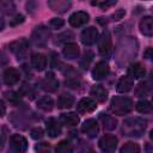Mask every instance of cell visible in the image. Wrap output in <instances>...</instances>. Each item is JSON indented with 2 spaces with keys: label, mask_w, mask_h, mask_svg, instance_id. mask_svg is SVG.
Listing matches in <instances>:
<instances>
[{
  "label": "cell",
  "mask_w": 153,
  "mask_h": 153,
  "mask_svg": "<svg viewBox=\"0 0 153 153\" xmlns=\"http://www.w3.org/2000/svg\"><path fill=\"white\" fill-rule=\"evenodd\" d=\"M146 129V121L140 117H131L123 122L122 130L128 136H141Z\"/></svg>",
  "instance_id": "cell-1"
},
{
  "label": "cell",
  "mask_w": 153,
  "mask_h": 153,
  "mask_svg": "<svg viewBox=\"0 0 153 153\" xmlns=\"http://www.w3.org/2000/svg\"><path fill=\"white\" fill-rule=\"evenodd\" d=\"M131 109H133V102L128 97L118 96V97H114L111 99L110 110L115 115H126V114L130 112Z\"/></svg>",
  "instance_id": "cell-2"
},
{
  "label": "cell",
  "mask_w": 153,
  "mask_h": 153,
  "mask_svg": "<svg viewBox=\"0 0 153 153\" xmlns=\"http://www.w3.org/2000/svg\"><path fill=\"white\" fill-rule=\"evenodd\" d=\"M27 148V141L24 136L14 134L10 139V152L11 153H25Z\"/></svg>",
  "instance_id": "cell-3"
},
{
  "label": "cell",
  "mask_w": 153,
  "mask_h": 153,
  "mask_svg": "<svg viewBox=\"0 0 153 153\" xmlns=\"http://www.w3.org/2000/svg\"><path fill=\"white\" fill-rule=\"evenodd\" d=\"M98 49H99V53L103 56H109L110 55L111 49H112V41H111L110 32L108 30H105L102 33V36L99 37V39H98Z\"/></svg>",
  "instance_id": "cell-4"
},
{
  "label": "cell",
  "mask_w": 153,
  "mask_h": 153,
  "mask_svg": "<svg viewBox=\"0 0 153 153\" xmlns=\"http://www.w3.org/2000/svg\"><path fill=\"white\" fill-rule=\"evenodd\" d=\"M49 36H50L49 29L41 25V26H37V27L33 30L31 38H32V42H33L36 45H44V44L48 42Z\"/></svg>",
  "instance_id": "cell-5"
},
{
  "label": "cell",
  "mask_w": 153,
  "mask_h": 153,
  "mask_svg": "<svg viewBox=\"0 0 153 153\" xmlns=\"http://www.w3.org/2000/svg\"><path fill=\"white\" fill-rule=\"evenodd\" d=\"M117 147V137L114 135H104L99 140V148L105 153H112Z\"/></svg>",
  "instance_id": "cell-6"
},
{
  "label": "cell",
  "mask_w": 153,
  "mask_h": 153,
  "mask_svg": "<svg viewBox=\"0 0 153 153\" xmlns=\"http://www.w3.org/2000/svg\"><path fill=\"white\" fill-rule=\"evenodd\" d=\"M81 42L85 45H92L93 43H96V41L98 39V31L96 27H86L82 32H81Z\"/></svg>",
  "instance_id": "cell-7"
},
{
  "label": "cell",
  "mask_w": 153,
  "mask_h": 153,
  "mask_svg": "<svg viewBox=\"0 0 153 153\" xmlns=\"http://www.w3.org/2000/svg\"><path fill=\"white\" fill-rule=\"evenodd\" d=\"M10 50L16 54L19 57H23L25 54H26V50H27V41L24 39V38H20V39H17L14 42H12L10 44Z\"/></svg>",
  "instance_id": "cell-8"
},
{
  "label": "cell",
  "mask_w": 153,
  "mask_h": 153,
  "mask_svg": "<svg viewBox=\"0 0 153 153\" xmlns=\"http://www.w3.org/2000/svg\"><path fill=\"white\" fill-rule=\"evenodd\" d=\"M90 19V16L86 13V12H82V11H79V12H74L71 17H69V24L73 26V27H80L82 25H85Z\"/></svg>",
  "instance_id": "cell-9"
},
{
  "label": "cell",
  "mask_w": 153,
  "mask_h": 153,
  "mask_svg": "<svg viewBox=\"0 0 153 153\" xmlns=\"http://www.w3.org/2000/svg\"><path fill=\"white\" fill-rule=\"evenodd\" d=\"M109 73V65L105 61H99L96 63L94 68L92 69V78L94 80L104 79Z\"/></svg>",
  "instance_id": "cell-10"
},
{
  "label": "cell",
  "mask_w": 153,
  "mask_h": 153,
  "mask_svg": "<svg viewBox=\"0 0 153 153\" xmlns=\"http://www.w3.org/2000/svg\"><path fill=\"white\" fill-rule=\"evenodd\" d=\"M42 88L48 92H55L59 88V81L53 73H48L42 80Z\"/></svg>",
  "instance_id": "cell-11"
},
{
  "label": "cell",
  "mask_w": 153,
  "mask_h": 153,
  "mask_svg": "<svg viewBox=\"0 0 153 153\" xmlns=\"http://www.w3.org/2000/svg\"><path fill=\"white\" fill-rule=\"evenodd\" d=\"M45 127H47V131H48V135L50 137H56L61 134V124L59 123V121L56 118H48L47 122H45Z\"/></svg>",
  "instance_id": "cell-12"
},
{
  "label": "cell",
  "mask_w": 153,
  "mask_h": 153,
  "mask_svg": "<svg viewBox=\"0 0 153 153\" xmlns=\"http://www.w3.org/2000/svg\"><path fill=\"white\" fill-rule=\"evenodd\" d=\"M81 131L85 133L87 136L90 137H94L98 133V124H97V121L93 120V118H90V120H86L81 127Z\"/></svg>",
  "instance_id": "cell-13"
},
{
  "label": "cell",
  "mask_w": 153,
  "mask_h": 153,
  "mask_svg": "<svg viewBox=\"0 0 153 153\" xmlns=\"http://www.w3.org/2000/svg\"><path fill=\"white\" fill-rule=\"evenodd\" d=\"M139 27H140V31L142 35L148 36V37L153 36V18L149 16L143 17L140 22Z\"/></svg>",
  "instance_id": "cell-14"
},
{
  "label": "cell",
  "mask_w": 153,
  "mask_h": 153,
  "mask_svg": "<svg viewBox=\"0 0 153 153\" xmlns=\"http://www.w3.org/2000/svg\"><path fill=\"white\" fill-rule=\"evenodd\" d=\"M96 108L97 104L92 98H82L76 105L79 112H92L93 110H96Z\"/></svg>",
  "instance_id": "cell-15"
},
{
  "label": "cell",
  "mask_w": 153,
  "mask_h": 153,
  "mask_svg": "<svg viewBox=\"0 0 153 153\" xmlns=\"http://www.w3.org/2000/svg\"><path fill=\"white\" fill-rule=\"evenodd\" d=\"M20 75H19V72L16 69V68H7L5 69L4 72V82L6 85H14L16 82H18Z\"/></svg>",
  "instance_id": "cell-16"
},
{
  "label": "cell",
  "mask_w": 153,
  "mask_h": 153,
  "mask_svg": "<svg viewBox=\"0 0 153 153\" xmlns=\"http://www.w3.org/2000/svg\"><path fill=\"white\" fill-rule=\"evenodd\" d=\"M31 65L37 71H43L47 66V57L41 53H35L31 55Z\"/></svg>",
  "instance_id": "cell-17"
},
{
  "label": "cell",
  "mask_w": 153,
  "mask_h": 153,
  "mask_svg": "<svg viewBox=\"0 0 153 153\" xmlns=\"http://www.w3.org/2000/svg\"><path fill=\"white\" fill-rule=\"evenodd\" d=\"M133 84H134V79H131L129 75H126V76H122L118 82H117V91L121 92V93H126L128 91L131 90L133 87Z\"/></svg>",
  "instance_id": "cell-18"
},
{
  "label": "cell",
  "mask_w": 153,
  "mask_h": 153,
  "mask_svg": "<svg viewBox=\"0 0 153 153\" xmlns=\"http://www.w3.org/2000/svg\"><path fill=\"white\" fill-rule=\"evenodd\" d=\"M90 94L97 100V102H104L108 98V91L105 90V87H103L102 85H94L91 91Z\"/></svg>",
  "instance_id": "cell-19"
},
{
  "label": "cell",
  "mask_w": 153,
  "mask_h": 153,
  "mask_svg": "<svg viewBox=\"0 0 153 153\" xmlns=\"http://www.w3.org/2000/svg\"><path fill=\"white\" fill-rule=\"evenodd\" d=\"M79 47L75 44V43H67L62 50V54L66 59H69V60H73L75 57L79 56Z\"/></svg>",
  "instance_id": "cell-20"
},
{
  "label": "cell",
  "mask_w": 153,
  "mask_h": 153,
  "mask_svg": "<svg viewBox=\"0 0 153 153\" xmlns=\"http://www.w3.org/2000/svg\"><path fill=\"white\" fill-rule=\"evenodd\" d=\"M145 73H146L145 68H143L140 63H137V62L131 63V65L128 67V75H129L131 79H139V78H142V76L145 75Z\"/></svg>",
  "instance_id": "cell-21"
},
{
  "label": "cell",
  "mask_w": 153,
  "mask_h": 153,
  "mask_svg": "<svg viewBox=\"0 0 153 153\" xmlns=\"http://www.w3.org/2000/svg\"><path fill=\"white\" fill-rule=\"evenodd\" d=\"M74 103V97L69 93H63L57 98V106L60 109H67L71 108Z\"/></svg>",
  "instance_id": "cell-22"
},
{
  "label": "cell",
  "mask_w": 153,
  "mask_h": 153,
  "mask_svg": "<svg viewBox=\"0 0 153 153\" xmlns=\"http://www.w3.org/2000/svg\"><path fill=\"white\" fill-rule=\"evenodd\" d=\"M61 122L65 124V126H75L79 123V116L74 112H67V114H62L61 117H60Z\"/></svg>",
  "instance_id": "cell-23"
},
{
  "label": "cell",
  "mask_w": 153,
  "mask_h": 153,
  "mask_svg": "<svg viewBox=\"0 0 153 153\" xmlns=\"http://www.w3.org/2000/svg\"><path fill=\"white\" fill-rule=\"evenodd\" d=\"M48 5H49V7H50L53 11H55V12H66V10L69 8L71 2L57 0V1H48Z\"/></svg>",
  "instance_id": "cell-24"
},
{
  "label": "cell",
  "mask_w": 153,
  "mask_h": 153,
  "mask_svg": "<svg viewBox=\"0 0 153 153\" xmlns=\"http://www.w3.org/2000/svg\"><path fill=\"white\" fill-rule=\"evenodd\" d=\"M37 106L39 109L44 110V111H50L53 109V106H54V102H53V99L49 96H43L42 98L38 99Z\"/></svg>",
  "instance_id": "cell-25"
},
{
  "label": "cell",
  "mask_w": 153,
  "mask_h": 153,
  "mask_svg": "<svg viewBox=\"0 0 153 153\" xmlns=\"http://www.w3.org/2000/svg\"><path fill=\"white\" fill-rule=\"evenodd\" d=\"M136 110L141 114H148V112H152L153 111V104L146 99H142V100H139L136 103Z\"/></svg>",
  "instance_id": "cell-26"
},
{
  "label": "cell",
  "mask_w": 153,
  "mask_h": 153,
  "mask_svg": "<svg viewBox=\"0 0 153 153\" xmlns=\"http://www.w3.org/2000/svg\"><path fill=\"white\" fill-rule=\"evenodd\" d=\"M100 120H102V122H103V124H104V128L105 129H109V130H111V129H114L115 127H116V120L114 118V117H111V116H109V115H105V114H100Z\"/></svg>",
  "instance_id": "cell-27"
},
{
  "label": "cell",
  "mask_w": 153,
  "mask_h": 153,
  "mask_svg": "<svg viewBox=\"0 0 153 153\" xmlns=\"http://www.w3.org/2000/svg\"><path fill=\"white\" fill-rule=\"evenodd\" d=\"M55 151H56V153H72L73 152V147L69 143V141L62 140V141H60L57 143Z\"/></svg>",
  "instance_id": "cell-28"
},
{
  "label": "cell",
  "mask_w": 153,
  "mask_h": 153,
  "mask_svg": "<svg viewBox=\"0 0 153 153\" xmlns=\"http://www.w3.org/2000/svg\"><path fill=\"white\" fill-rule=\"evenodd\" d=\"M121 153H140V146L135 142H127L122 146Z\"/></svg>",
  "instance_id": "cell-29"
},
{
  "label": "cell",
  "mask_w": 153,
  "mask_h": 153,
  "mask_svg": "<svg viewBox=\"0 0 153 153\" xmlns=\"http://www.w3.org/2000/svg\"><path fill=\"white\" fill-rule=\"evenodd\" d=\"M73 38H74V35L71 31H65L57 36V42L59 43H67V42L73 41Z\"/></svg>",
  "instance_id": "cell-30"
},
{
  "label": "cell",
  "mask_w": 153,
  "mask_h": 153,
  "mask_svg": "<svg viewBox=\"0 0 153 153\" xmlns=\"http://www.w3.org/2000/svg\"><path fill=\"white\" fill-rule=\"evenodd\" d=\"M92 57H93V54H92L91 51H86L85 55H84V57H82L81 61H80V66H81L84 69L88 68V66H90V63H91V61H92Z\"/></svg>",
  "instance_id": "cell-31"
},
{
  "label": "cell",
  "mask_w": 153,
  "mask_h": 153,
  "mask_svg": "<svg viewBox=\"0 0 153 153\" xmlns=\"http://www.w3.org/2000/svg\"><path fill=\"white\" fill-rule=\"evenodd\" d=\"M91 4L93 6H98V7H102V8H108L112 5H115L116 1L115 0H111V1H92Z\"/></svg>",
  "instance_id": "cell-32"
},
{
  "label": "cell",
  "mask_w": 153,
  "mask_h": 153,
  "mask_svg": "<svg viewBox=\"0 0 153 153\" xmlns=\"http://www.w3.org/2000/svg\"><path fill=\"white\" fill-rule=\"evenodd\" d=\"M1 10L4 11V13H11V12H13V10H14V5L12 4V2H10V1H2L1 2Z\"/></svg>",
  "instance_id": "cell-33"
},
{
  "label": "cell",
  "mask_w": 153,
  "mask_h": 153,
  "mask_svg": "<svg viewBox=\"0 0 153 153\" xmlns=\"http://www.w3.org/2000/svg\"><path fill=\"white\" fill-rule=\"evenodd\" d=\"M43 135H44V131H43V129L39 128V127L33 128V129L31 130V137L35 139V140H39V139H42Z\"/></svg>",
  "instance_id": "cell-34"
},
{
  "label": "cell",
  "mask_w": 153,
  "mask_h": 153,
  "mask_svg": "<svg viewBox=\"0 0 153 153\" xmlns=\"http://www.w3.org/2000/svg\"><path fill=\"white\" fill-rule=\"evenodd\" d=\"M63 24H65V20L61 18H53L50 20V26L54 29H60L61 26H63Z\"/></svg>",
  "instance_id": "cell-35"
},
{
  "label": "cell",
  "mask_w": 153,
  "mask_h": 153,
  "mask_svg": "<svg viewBox=\"0 0 153 153\" xmlns=\"http://www.w3.org/2000/svg\"><path fill=\"white\" fill-rule=\"evenodd\" d=\"M23 22H24V16H23V14H16V16L13 17V19H11L10 25L16 26V25H18V24H22Z\"/></svg>",
  "instance_id": "cell-36"
},
{
  "label": "cell",
  "mask_w": 153,
  "mask_h": 153,
  "mask_svg": "<svg viewBox=\"0 0 153 153\" xmlns=\"http://www.w3.org/2000/svg\"><path fill=\"white\" fill-rule=\"evenodd\" d=\"M145 57L147 59V60H149V61H152L153 62V49L152 48H147L146 50H145Z\"/></svg>",
  "instance_id": "cell-37"
},
{
  "label": "cell",
  "mask_w": 153,
  "mask_h": 153,
  "mask_svg": "<svg viewBox=\"0 0 153 153\" xmlns=\"http://www.w3.org/2000/svg\"><path fill=\"white\" fill-rule=\"evenodd\" d=\"M123 13H124V11H123V10H120V11H118L117 13H115V14H114L112 17H114V18H115V19L117 20V19H120V18H121V17L123 16Z\"/></svg>",
  "instance_id": "cell-38"
},
{
  "label": "cell",
  "mask_w": 153,
  "mask_h": 153,
  "mask_svg": "<svg viewBox=\"0 0 153 153\" xmlns=\"http://www.w3.org/2000/svg\"><path fill=\"white\" fill-rule=\"evenodd\" d=\"M1 115L2 116L5 115V104H4V102H1Z\"/></svg>",
  "instance_id": "cell-39"
},
{
  "label": "cell",
  "mask_w": 153,
  "mask_h": 153,
  "mask_svg": "<svg viewBox=\"0 0 153 153\" xmlns=\"http://www.w3.org/2000/svg\"><path fill=\"white\" fill-rule=\"evenodd\" d=\"M149 137H151V139H152V140H153V129H152V130H151V134H149Z\"/></svg>",
  "instance_id": "cell-40"
},
{
  "label": "cell",
  "mask_w": 153,
  "mask_h": 153,
  "mask_svg": "<svg viewBox=\"0 0 153 153\" xmlns=\"http://www.w3.org/2000/svg\"><path fill=\"white\" fill-rule=\"evenodd\" d=\"M39 153H49L48 151H42V152H39Z\"/></svg>",
  "instance_id": "cell-41"
},
{
  "label": "cell",
  "mask_w": 153,
  "mask_h": 153,
  "mask_svg": "<svg viewBox=\"0 0 153 153\" xmlns=\"http://www.w3.org/2000/svg\"><path fill=\"white\" fill-rule=\"evenodd\" d=\"M152 102H153V96H152Z\"/></svg>",
  "instance_id": "cell-42"
}]
</instances>
